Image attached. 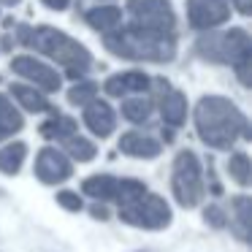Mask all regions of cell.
Listing matches in <instances>:
<instances>
[{"label": "cell", "mask_w": 252, "mask_h": 252, "mask_svg": "<svg viewBox=\"0 0 252 252\" xmlns=\"http://www.w3.org/2000/svg\"><path fill=\"white\" fill-rule=\"evenodd\" d=\"M195 127L206 147L230 149L241 136H247V117L228 98L206 95L195 106Z\"/></svg>", "instance_id": "1"}, {"label": "cell", "mask_w": 252, "mask_h": 252, "mask_svg": "<svg viewBox=\"0 0 252 252\" xmlns=\"http://www.w3.org/2000/svg\"><path fill=\"white\" fill-rule=\"evenodd\" d=\"M19 44H25L28 49H35L41 55H46L49 60L60 63L73 79L82 76L90 65H93V57L84 49L79 41H73L71 35L60 33V30L49 28V25H41V28H19L17 30Z\"/></svg>", "instance_id": "2"}, {"label": "cell", "mask_w": 252, "mask_h": 252, "mask_svg": "<svg viewBox=\"0 0 252 252\" xmlns=\"http://www.w3.org/2000/svg\"><path fill=\"white\" fill-rule=\"evenodd\" d=\"M106 49L125 60H147V63H168L176 55V35H160L138 28H122L106 35Z\"/></svg>", "instance_id": "3"}, {"label": "cell", "mask_w": 252, "mask_h": 252, "mask_svg": "<svg viewBox=\"0 0 252 252\" xmlns=\"http://www.w3.org/2000/svg\"><path fill=\"white\" fill-rule=\"evenodd\" d=\"M203 57L214 63H230L239 73V82L250 84V57H252V44H250V35H247L244 28H233L222 35H214L209 41H201L198 44Z\"/></svg>", "instance_id": "4"}, {"label": "cell", "mask_w": 252, "mask_h": 252, "mask_svg": "<svg viewBox=\"0 0 252 252\" xmlns=\"http://www.w3.org/2000/svg\"><path fill=\"white\" fill-rule=\"evenodd\" d=\"M171 190L174 198L185 209H192L201 203L203 198V176H201V163L192 149H182L174 160V171H171Z\"/></svg>", "instance_id": "5"}, {"label": "cell", "mask_w": 252, "mask_h": 252, "mask_svg": "<svg viewBox=\"0 0 252 252\" xmlns=\"http://www.w3.org/2000/svg\"><path fill=\"white\" fill-rule=\"evenodd\" d=\"M120 220L133 228H147V230H160L171 222V209L160 195L144 190L133 195L120 206Z\"/></svg>", "instance_id": "6"}, {"label": "cell", "mask_w": 252, "mask_h": 252, "mask_svg": "<svg viewBox=\"0 0 252 252\" xmlns=\"http://www.w3.org/2000/svg\"><path fill=\"white\" fill-rule=\"evenodd\" d=\"M127 17H130V28L160 35H176V19L168 0H130Z\"/></svg>", "instance_id": "7"}, {"label": "cell", "mask_w": 252, "mask_h": 252, "mask_svg": "<svg viewBox=\"0 0 252 252\" xmlns=\"http://www.w3.org/2000/svg\"><path fill=\"white\" fill-rule=\"evenodd\" d=\"M82 190L87 192L90 198H95V201H109V203H125L130 201L133 195H138V192H144L147 187H144V182L138 179H117V176H90V179H84Z\"/></svg>", "instance_id": "8"}, {"label": "cell", "mask_w": 252, "mask_h": 252, "mask_svg": "<svg viewBox=\"0 0 252 252\" xmlns=\"http://www.w3.org/2000/svg\"><path fill=\"white\" fill-rule=\"evenodd\" d=\"M228 0H187V19L195 30H212L228 22Z\"/></svg>", "instance_id": "9"}, {"label": "cell", "mask_w": 252, "mask_h": 252, "mask_svg": "<svg viewBox=\"0 0 252 252\" xmlns=\"http://www.w3.org/2000/svg\"><path fill=\"white\" fill-rule=\"evenodd\" d=\"M11 71L17 73V76L33 82L35 90H46V93L60 90V76H57V71H52L49 65H44V63L35 60V57H28V55L14 57V60H11Z\"/></svg>", "instance_id": "10"}, {"label": "cell", "mask_w": 252, "mask_h": 252, "mask_svg": "<svg viewBox=\"0 0 252 252\" xmlns=\"http://www.w3.org/2000/svg\"><path fill=\"white\" fill-rule=\"evenodd\" d=\"M73 174L71 160L63 152H57L55 147H46L38 152L35 158V176H38L44 185H57V182H65Z\"/></svg>", "instance_id": "11"}, {"label": "cell", "mask_w": 252, "mask_h": 252, "mask_svg": "<svg viewBox=\"0 0 252 252\" xmlns=\"http://www.w3.org/2000/svg\"><path fill=\"white\" fill-rule=\"evenodd\" d=\"M84 125H87L95 136L106 138V136H111L114 127H117V114L106 100L95 98V100H90V103L84 106Z\"/></svg>", "instance_id": "12"}, {"label": "cell", "mask_w": 252, "mask_h": 252, "mask_svg": "<svg viewBox=\"0 0 252 252\" xmlns=\"http://www.w3.org/2000/svg\"><path fill=\"white\" fill-rule=\"evenodd\" d=\"M149 76L141 71H127L120 73V76H111L109 82L103 84L106 95H114V98H122V95H138V93H147L149 90Z\"/></svg>", "instance_id": "13"}, {"label": "cell", "mask_w": 252, "mask_h": 252, "mask_svg": "<svg viewBox=\"0 0 252 252\" xmlns=\"http://www.w3.org/2000/svg\"><path fill=\"white\" fill-rule=\"evenodd\" d=\"M163 87V95H160V114H163V122L168 127H179L187 117V100L179 90H171L168 84L160 82Z\"/></svg>", "instance_id": "14"}, {"label": "cell", "mask_w": 252, "mask_h": 252, "mask_svg": "<svg viewBox=\"0 0 252 252\" xmlns=\"http://www.w3.org/2000/svg\"><path fill=\"white\" fill-rule=\"evenodd\" d=\"M120 149L125 155H133V158H158L160 155V141L147 133H125L120 138Z\"/></svg>", "instance_id": "15"}, {"label": "cell", "mask_w": 252, "mask_h": 252, "mask_svg": "<svg viewBox=\"0 0 252 252\" xmlns=\"http://www.w3.org/2000/svg\"><path fill=\"white\" fill-rule=\"evenodd\" d=\"M84 19H87V25L93 30L109 35V33H114V30H120L122 8H117V6H95V8H90V11L84 14Z\"/></svg>", "instance_id": "16"}, {"label": "cell", "mask_w": 252, "mask_h": 252, "mask_svg": "<svg viewBox=\"0 0 252 252\" xmlns=\"http://www.w3.org/2000/svg\"><path fill=\"white\" fill-rule=\"evenodd\" d=\"M22 125H25L22 114L14 109V103L6 95H0V141H3V138H11L14 133H19Z\"/></svg>", "instance_id": "17"}, {"label": "cell", "mask_w": 252, "mask_h": 252, "mask_svg": "<svg viewBox=\"0 0 252 252\" xmlns=\"http://www.w3.org/2000/svg\"><path fill=\"white\" fill-rule=\"evenodd\" d=\"M11 95L17 103H22L28 111H49V100L41 95V90L30 87V84H11Z\"/></svg>", "instance_id": "18"}, {"label": "cell", "mask_w": 252, "mask_h": 252, "mask_svg": "<svg viewBox=\"0 0 252 252\" xmlns=\"http://www.w3.org/2000/svg\"><path fill=\"white\" fill-rule=\"evenodd\" d=\"M25 155H28V147H25L22 141H14L8 144V147L0 149V171L8 176L19 174V168H22L25 163Z\"/></svg>", "instance_id": "19"}, {"label": "cell", "mask_w": 252, "mask_h": 252, "mask_svg": "<svg viewBox=\"0 0 252 252\" xmlns=\"http://www.w3.org/2000/svg\"><path fill=\"white\" fill-rule=\"evenodd\" d=\"M41 133H44L46 138L65 141V138L76 136V120H73V117H65V114H57V117H52V120L41 127Z\"/></svg>", "instance_id": "20"}, {"label": "cell", "mask_w": 252, "mask_h": 252, "mask_svg": "<svg viewBox=\"0 0 252 252\" xmlns=\"http://www.w3.org/2000/svg\"><path fill=\"white\" fill-rule=\"evenodd\" d=\"M152 109H155V103L149 98H127L122 103V117L138 125V122H147L152 117Z\"/></svg>", "instance_id": "21"}, {"label": "cell", "mask_w": 252, "mask_h": 252, "mask_svg": "<svg viewBox=\"0 0 252 252\" xmlns=\"http://www.w3.org/2000/svg\"><path fill=\"white\" fill-rule=\"evenodd\" d=\"M65 149H68V155H71L73 160H79V163H87V160H93L95 158V144L90 141V138H84V136H71V138H65Z\"/></svg>", "instance_id": "22"}, {"label": "cell", "mask_w": 252, "mask_h": 252, "mask_svg": "<svg viewBox=\"0 0 252 252\" xmlns=\"http://www.w3.org/2000/svg\"><path fill=\"white\" fill-rule=\"evenodd\" d=\"M95 95H98V84L95 82H79L76 87H71V93H68V103L87 106L90 100H95Z\"/></svg>", "instance_id": "23"}, {"label": "cell", "mask_w": 252, "mask_h": 252, "mask_svg": "<svg viewBox=\"0 0 252 252\" xmlns=\"http://www.w3.org/2000/svg\"><path fill=\"white\" fill-rule=\"evenodd\" d=\"M228 174L233 176L239 185H250V158L244 152H236L228 160Z\"/></svg>", "instance_id": "24"}, {"label": "cell", "mask_w": 252, "mask_h": 252, "mask_svg": "<svg viewBox=\"0 0 252 252\" xmlns=\"http://www.w3.org/2000/svg\"><path fill=\"white\" fill-rule=\"evenodd\" d=\"M57 203H60L63 209H68V212H79V209H82V198H79L76 192H71V190L57 192Z\"/></svg>", "instance_id": "25"}, {"label": "cell", "mask_w": 252, "mask_h": 252, "mask_svg": "<svg viewBox=\"0 0 252 252\" xmlns=\"http://www.w3.org/2000/svg\"><path fill=\"white\" fill-rule=\"evenodd\" d=\"M236 220H239V236L241 239H247V206H250V201L247 198H236Z\"/></svg>", "instance_id": "26"}, {"label": "cell", "mask_w": 252, "mask_h": 252, "mask_svg": "<svg viewBox=\"0 0 252 252\" xmlns=\"http://www.w3.org/2000/svg\"><path fill=\"white\" fill-rule=\"evenodd\" d=\"M206 220L214 225V228H222V225H225V214L220 212V206H209L206 209Z\"/></svg>", "instance_id": "27"}, {"label": "cell", "mask_w": 252, "mask_h": 252, "mask_svg": "<svg viewBox=\"0 0 252 252\" xmlns=\"http://www.w3.org/2000/svg\"><path fill=\"white\" fill-rule=\"evenodd\" d=\"M233 6H236V11H239V14H244V17H247V14L252 11V0H233Z\"/></svg>", "instance_id": "28"}, {"label": "cell", "mask_w": 252, "mask_h": 252, "mask_svg": "<svg viewBox=\"0 0 252 252\" xmlns=\"http://www.w3.org/2000/svg\"><path fill=\"white\" fill-rule=\"evenodd\" d=\"M44 3H46L49 8H55V11H65L71 0H44Z\"/></svg>", "instance_id": "29"}, {"label": "cell", "mask_w": 252, "mask_h": 252, "mask_svg": "<svg viewBox=\"0 0 252 252\" xmlns=\"http://www.w3.org/2000/svg\"><path fill=\"white\" fill-rule=\"evenodd\" d=\"M19 0H0V6H17Z\"/></svg>", "instance_id": "30"}]
</instances>
